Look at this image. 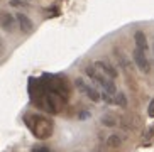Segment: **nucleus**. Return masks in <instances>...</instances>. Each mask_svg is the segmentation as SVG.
<instances>
[{
    "label": "nucleus",
    "mask_w": 154,
    "mask_h": 152,
    "mask_svg": "<svg viewBox=\"0 0 154 152\" xmlns=\"http://www.w3.org/2000/svg\"><path fill=\"white\" fill-rule=\"evenodd\" d=\"M102 122H103V125H107V127H113L117 122H115V118L113 117H110V115H105L103 118H102Z\"/></svg>",
    "instance_id": "obj_11"
},
{
    "label": "nucleus",
    "mask_w": 154,
    "mask_h": 152,
    "mask_svg": "<svg viewBox=\"0 0 154 152\" xmlns=\"http://www.w3.org/2000/svg\"><path fill=\"white\" fill-rule=\"evenodd\" d=\"M88 117H90V113H88V112H83L82 115H80V118H88Z\"/></svg>",
    "instance_id": "obj_14"
},
{
    "label": "nucleus",
    "mask_w": 154,
    "mask_h": 152,
    "mask_svg": "<svg viewBox=\"0 0 154 152\" xmlns=\"http://www.w3.org/2000/svg\"><path fill=\"white\" fill-rule=\"evenodd\" d=\"M134 41H136V47H137V49L147 53L149 46H147V39H146L144 32H142V31H136V32H134Z\"/></svg>",
    "instance_id": "obj_7"
},
{
    "label": "nucleus",
    "mask_w": 154,
    "mask_h": 152,
    "mask_svg": "<svg viewBox=\"0 0 154 152\" xmlns=\"http://www.w3.org/2000/svg\"><path fill=\"white\" fill-rule=\"evenodd\" d=\"M152 51H154V46H152Z\"/></svg>",
    "instance_id": "obj_15"
},
{
    "label": "nucleus",
    "mask_w": 154,
    "mask_h": 152,
    "mask_svg": "<svg viewBox=\"0 0 154 152\" xmlns=\"http://www.w3.org/2000/svg\"><path fill=\"white\" fill-rule=\"evenodd\" d=\"M113 103H115V105H119V107L125 108L127 107V96H125V93L117 91V93H115V96H113Z\"/></svg>",
    "instance_id": "obj_10"
},
{
    "label": "nucleus",
    "mask_w": 154,
    "mask_h": 152,
    "mask_svg": "<svg viewBox=\"0 0 154 152\" xmlns=\"http://www.w3.org/2000/svg\"><path fill=\"white\" fill-rule=\"evenodd\" d=\"M10 5H12V7H26V2H24V0H10Z\"/></svg>",
    "instance_id": "obj_12"
},
{
    "label": "nucleus",
    "mask_w": 154,
    "mask_h": 152,
    "mask_svg": "<svg viewBox=\"0 0 154 152\" xmlns=\"http://www.w3.org/2000/svg\"><path fill=\"white\" fill-rule=\"evenodd\" d=\"M93 66L98 69L100 73H103L107 78H110V80H115L119 76V73H117V69L112 66L110 63H107V61H103V59H100V61H95V64Z\"/></svg>",
    "instance_id": "obj_5"
},
{
    "label": "nucleus",
    "mask_w": 154,
    "mask_h": 152,
    "mask_svg": "<svg viewBox=\"0 0 154 152\" xmlns=\"http://www.w3.org/2000/svg\"><path fill=\"white\" fill-rule=\"evenodd\" d=\"M2 26L5 31H14V17L7 12H2Z\"/></svg>",
    "instance_id": "obj_8"
},
{
    "label": "nucleus",
    "mask_w": 154,
    "mask_h": 152,
    "mask_svg": "<svg viewBox=\"0 0 154 152\" xmlns=\"http://www.w3.org/2000/svg\"><path fill=\"white\" fill-rule=\"evenodd\" d=\"M32 120H34V123H31V122H27V123L36 137H39V139H48L53 134V123H51V120L42 118V117H32Z\"/></svg>",
    "instance_id": "obj_2"
},
{
    "label": "nucleus",
    "mask_w": 154,
    "mask_h": 152,
    "mask_svg": "<svg viewBox=\"0 0 154 152\" xmlns=\"http://www.w3.org/2000/svg\"><path fill=\"white\" fill-rule=\"evenodd\" d=\"M85 73H86L88 78H91L95 83H98L103 91H107L110 96H115V93H117V86H115V83H113L110 78H107L103 73H100L95 66H86L85 68Z\"/></svg>",
    "instance_id": "obj_1"
},
{
    "label": "nucleus",
    "mask_w": 154,
    "mask_h": 152,
    "mask_svg": "<svg viewBox=\"0 0 154 152\" xmlns=\"http://www.w3.org/2000/svg\"><path fill=\"white\" fill-rule=\"evenodd\" d=\"M122 142H124V139L120 137V135H117V134L110 135L109 139H107V145H109V147H120Z\"/></svg>",
    "instance_id": "obj_9"
},
{
    "label": "nucleus",
    "mask_w": 154,
    "mask_h": 152,
    "mask_svg": "<svg viewBox=\"0 0 154 152\" xmlns=\"http://www.w3.org/2000/svg\"><path fill=\"white\" fill-rule=\"evenodd\" d=\"M75 86H76V88L80 90L83 95H86L91 102H95V103L100 102V93L97 91L95 88H93V86H90L88 83H85L82 78H76V80H75Z\"/></svg>",
    "instance_id": "obj_3"
},
{
    "label": "nucleus",
    "mask_w": 154,
    "mask_h": 152,
    "mask_svg": "<svg viewBox=\"0 0 154 152\" xmlns=\"http://www.w3.org/2000/svg\"><path fill=\"white\" fill-rule=\"evenodd\" d=\"M15 20H17V24H19V27H20L22 32L31 34V32L34 31V24H32V20L26 15V14H17V15H15Z\"/></svg>",
    "instance_id": "obj_6"
},
{
    "label": "nucleus",
    "mask_w": 154,
    "mask_h": 152,
    "mask_svg": "<svg viewBox=\"0 0 154 152\" xmlns=\"http://www.w3.org/2000/svg\"><path fill=\"white\" fill-rule=\"evenodd\" d=\"M0 47H2V44H0Z\"/></svg>",
    "instance_id": "obj_16"
},
{
    "label": "nucleus",
    "mask_w": 154,
    "mask_h": 152,
    "mask_svg": "<svg viewBox=\"0 0 154 152\" xmlns=\"http://www.w3.org/2000/svg\"><path fill=\"white\" fill-rule=\"evenodd\" d=\"M147 115H149L151 118H154V100L149 103V108H147Z\"/></svg>",
    "instance_id": "obj_13"
},
{
    "label": "nucleus",
    "mask_w": 154,
    "mask_h": 152,
    "mask_svg": "<svg viewBox=\"0 0 154 152\" xmlns=\"http://www.w3.org/2000/svg\"><path fill=\"white\" fill-rule=\"evenodd\" d=\"M132 58H134L136 66L139 68L142 73H149L151 71V63H149V59H147V56H146L144 51H140V49L136 47V51L132 53Z\"/></svg>",
    "instance_id": "obj_4"
}]
</instances>
